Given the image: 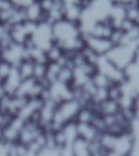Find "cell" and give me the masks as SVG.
Instances as JSON below:
<instances>
[{
  "label": "cell",
  "mask_w": 139,
  "mask_h": 156,
  "mask_svg": "<svg viewBox=\"0 0 139 156\" xmlns=\"http://www.w3.org/2000/svg\"><path fill=\"white\" fill-rule=\"evenodd\" d=\"M32 37L37 47L46 51L53 44L52 25L47 23L38 24Z\"/></svg>",
  "instance_id": "obj_2"
},
{
  "label": "cell",
  "mask_w": 139,
  "mask_h": 156,
  "mask_svg": "<svg viewBox=\"0 0 139 156\" xmlns=\"http://www.w3.org/2000/svg\"><path fill=\"white\" fill-rule=\"evenodd\" d=\"M137 49V47L134 46H113L105 57L116 67L124 71L129 64L134 62Z\"/></svg>",
  "instance_id": "obj_1"
},
{
  "label": "cell",
  "mask_w": 139,
  "mask_h": 156,
  "mask_svg": "<svg viewBox=\"0 0 139 156\" xmlns=\"http://www.w3.org/2000/svg\"><path fill=\"white\" fill-rule=\"evenodd\" d=\"M63 49L59 47L58 45L53 43L52 46L46 51V57L49 62H57L63 55Z\"/></svg>",
  "instance_id": "obj_26"
},
{
  "label": "cell",
  "mask_w": 139,
  "mask_h": 156,
  "mask_svg": "<svg viewBox=\"0 0 139 156\" xmlns=\"http://www.w3.org/2000/svg\"><path fill=\"white\" fill-rule=\"evenodd\" d=\"M12 69V65L7 61L0 60V77L4 80L9 76Z\"/></svg>",
  "instance_id": "obj_29"
},
{
  "label": "cell",
  "mask_w": 139,
  "mask_h": 156,
  "mask_svg": "<svg viewBox=\"0 0 139 156\" xmlns=\"http://www.w3.org/2000/svg\"><path fill=\"white\" fill-rule=\"evenodd\" d=\"M42 13L40 5L37 2H34L29 7L25 9V16H26V20H30L37 23L40 16Z\"/></svg>",
  "instance_id": "obj_20"
},
{
  "label": "cell",
  "mask_w": 139,
  "mask_h": 156,
  "mask_svg": "<svg viewBox=\"0 0 139 156\" xmlns=\"http://www.w3.org/2000/svg\"><path fill=\"white\" fill-rule=\"evenodd\" d=\"M15 8L18 9H26L27 7L35 2V0H11Z\"/></svg>",
  "instance_id": "obj_32"
},
{
  "label": "cell",
  "mask_w": 139,
  "mask_h": 156,
  "mask_svg": "<svg viewBox=\"0 0 139 156\" xmlns=\"http://www.w3.org/2000/svg\"><path fill=\"white\" fill-rule=\"evenodd\" d=\"M37 82V80L34 77L27 80H22L20 85L17 89L16 92L15 96H23V97H27V95L29 94V90L33 87V85Z\"/></svg>",
  "instance_id": "obj_24"
},
{
  "label": "cell",
  "mask_w": 139,
  "mask_h": 156,
  "mask_svg": "<svg viewBox=\"0 0 139 156\" xmlns=\"http://www.w3.org/2000/svg\"><path fill=\"white\" fill-rule=\"evenodd\" d=\"M40 5V7L42 12H49L54 7V2L52 0H40L37 2Z\"/></svg>",
  "instance_id": "obj_36"
},
{
  "label": "cell",
  "mask_w": 139,
  "mask_h": 156,
  "mask_svg": "<svg viewBox=\"0 0 139 156\" xmlns=\"http://www.w3.org/2000/svg\"><path fill=\"white\" fill-rule=\"evenodd\" d=\"M81 108V106L76 100L71 99L61 102L57 107V110L60 113L65 123L75 121L76 117Z\"/></svg>",
  "instance_id": "obj_5"
},
{
  "label": "cell",
  "mask_w": 139,
  "mask_h": 156,
  "mask_svg": "<svg viewBox=\"0 0 139 156\" xmlns=\"http://www.w3.org/2000/svg\"><path fill=\"white\" fill-rule=\"evenodd\" d=\"M120 111V107L118 102L107 98L99 104H96L94 107V112L97 115L104 116L116 115Z\"/></svg>",
  "instance_id": "obj_10"
},
{
  "label": "cell",
  "mask_w": 139,
  "mask_h": 156,
  "mask_svg": "<svg viewBox=\"0 0 139 156\" xmlns=\"http://www.w3.org/2000/svg\"><path fill=\"white\" fill-rule=\"evenodd\" d=\"M8 147L9 144L4 141H0V156H8Z\"/></svg>",
  "instance_id": "obj_41"
},
{
  "label": "cell",
  "mask_w": 139,
  "mask_h": 156,
  "mask_svg": "<svg viewBox=\"0 0 139 156\" xmlns=\"http://www.w3.org/2000/svg\"><path fill=\"white\" fill-rule=\"evenodd\" d=\"M37 156H59V150L57 149H48L44 148L41 151H40Z\"/></svg>",
  "instance_id": "obj_37"
},
{
  "label": "cell",
  "mask_w": 139,
  "mask_h": 156,
  "mask_svg": "<svg viewBox=\"0 0 139 156\" xmlns=\"http://www.w3.org/2000/svg\"><path fill=\"white\" fill-rule=\"evenodd\" d=\"M24 124L25 121L24 119L20 118L19 116H15L12 119V123L10 124V126H12V128H14L15 129H16L17 131L20 132L24 127Z\"/></svg>",
  "instance_id": "obj_34"
},
{
  "label": "cell",
  "mask_w": 139,
  "mask_h": 156,
  "mask_svg": "<svg viewBox=\"0 0 139 156\" xmlns=\"http://www.w3.org/2000/svg\"><path fill=\"white\" fill-rule=\"evenodd\" d=\"M29 55H30V58L34 63H42V64H47L49 63V60L46 57V51H42L38 47L35 46L31 51H29Z\"/></svg>",
  "instance_id": "obj_22"
},
{
  "label": "cell",
  "mask_w": 139,
  "mask_h": 156,
  "mask_svg": "<svg viewBox=\"0 0 139 156\" xmlns=\"http://www.w3.org/2000/svg\"><path fill=\"white\" fill-rule=\"evenodd\" d=\"M133 136L130 131L116 136L114 146L112 151H114L122 156H129L133 149Z\"/></svg>",
  "instance_id": "obj_4"
},
{
  "label": "cell",
  "mask_w": 139,
  "mask_h": 156,
  "mask_svg": "<svg viewBox=\"0 0 139 156\" xmlns=\"http://www.w3.org/2000/svg\"><path fill=\"white\" fill-rule=\"evenodd\" d=\"M122 83H113L108 89H107V95L109 99L114 100L116 102H119L122 94H123V90H122Z\"/></svg>",
  "instance_id": "obj_25"
},
{
  "label": "cell",
  "mask_w": 139,
  "mask_h": 156,
  "mask_svg": "<svg viewBox=\"0 0 139 156\" xmlns=\"http://www.w3.org/2000/svg\"><path fill=\"white\" fill-rule=\"evenodd\" d=\"M63 132L66 136L68 144H72L78 138L77 125L75 121H71L66 123L63 128Z\"/></svg>",
  "instance_id": "obj_18"
},
{
  "label": "cell",
  "mask_w": 139,
  "mask_h": 156,
  "mask_svg": "<svg viewBox=\"0 0 139 156\" xmlns=\"http://www.w3.org/2000/svg\"><path fill=\"white\" fill-rule=\"evenodd\" d=\"M47 65V64H46ZM46 64H42V63H34V74H33V77L38 81L42 78L46 76Z\"/></svg>",
  "instance_id": "obj_28"
},
{
  "label": "cell",
  "mask_w": 139,
  "mask_h": 156,
  "mask_svg": "<svg viewBox=\"0 0 139 156\" xmlns=\"http://www.w3.org/2000/svg\"><path fill=\"white\" fill-rule=\"evenodd\" d=\"M80 52H81V54L84 56V58H85L86 62L97 65V63L98 61V58H100V56L97 53H95L92 49H90L89 46H85L80 51Z\"/></svg>",
  "instance_id": "obj_27"
},
{
  "label": "cell",
  "mask_w": 139,
  "mask_h": 156,
  "mask_svg": "<svg viewBox=\"0 0 139 156\" xmlns=\"http://www.w3.org/2000/svg\"><path fill=\"white\" fill-rule=\"evenodd\" d=\"M98 71L106 75L113 83H123L126 80L123 70L112 64L105 56H100L97 63Z\"/></svg>",
  "instance_id": "obj_3"
},
{
  "label": "cell",
  "mask_w": 139,
  "mask_h": 156,
  "mask_svg": "<svg viewBox=\"0 0 139 156\" xmlns=\"http://www.w3.org/2000/svg\"><path fill=\"white\" fill-rule=\"evenodd\" d=\"M83 10L78 4L65 6L64 10V20L74 24H79Z\"/></svg>",
  "instance_id": "obj_12"
},
{
  "label": "cell",
  "mask_w": 139,
  "mask_h": 156,
  "mask_svg": "<svg viewBox=\"0 0 139 156\" xmlns=\"http://www.w3.org/2000/svg\"><path fill=\"white\" fill-rule=\"evenodd\" d=\"M5 33H7V32L5 31L4 28H3V25H2V23H0V37H1Z\"/></svg>",
  "instance_id": "obj_45"
},
{
  "label": "cell",
  "mask_w": 139,
  "mask_h": 156,
  "mask_svg": "<svg viewBox=\"0 0 139 156\" xmlns=\"http://www.w3.org/2000/svg\"><path fill=\"white\" fill-rule=\"evenodd\" d=\"M77 125L78 137L84 139L89 142L98 140L100 133L95 129L92 124L77 123Z\"/></svg>",
  "instance_id": "obj_11"
},
{
  "label": "cell",
  "mask_w": 139,
  "mask_h": 156,
  "mask_svg": "<svg viewBox=\"0 0 139 156\" xmlns=\"http://www.w3.org/2000/svg\"><path fill=\"white\" fill-rule=\"evenodd\" d=\"M54 2V3H63V0H52Z\"/></svg>",
  "instance_id": "obj_46"
},
{
  "label": "cell",
  "mask_w": 139,
  "mask_h": 156,
  "mask_svg": "<svg viewBox=\"0 0 139 156\" xmlns=\"http://www.w3.org/2000/svg\"><path fill=\"white\" fill-rule=\"evenodd\" d=\"M34 62L32 60H24L22 61L20 64L17 67L19 72L20 76L22 80H27L33 78L34 74Z\"/></svg>",
  "instance_id": "obj_15"
},
{
  "label": "cell",
  "mask_w": 139,
  "mask_h": 156,
  "mask_svg": "<svg viewBox=\"0 0 139 156\" xmlns=\"http://www.w3.org/2000/svg\"><path fill=\"white\" fill-rule=\"evenodd\" d=\"M113 30H114V27L112 26L107 18L102 21L96 22L90 29L88 35L94 37H99V38L110 39Z\"/></svg>",
  "instance_id": "obj_8"
},
{
  "label": "cell",
  "mask_w": 139,
  "mask_h": 156,
  "mask_svg": "<svg viewBox=\"0 0 139 156\" xmlns=\"http://www.w3.org/2000/svg\"><path fill=\"white\" fill-rule=\"evenodd\" d=\"M23 23L14 24L12 26V30L10 32V36H11L12 41L14 43L19 44V45H23L24 41L27 38V37H29L24 31Z\"/></svg>",
  "instance_id": "obj_14"
},
{
  "label": "cell",
  "mask_w": 139,
  "mask_h": 156,
  "mask_svg": "<svg viewBox=\"0 0 139 156\" xmlns=\"http://www.w3.org/2000/svg\"><path fill=\"white\" fill-rule=\"evenodd\" d=\"M90 80L97 89H107V90L113 84V82L107 76L98 71L90 77Z\"/></svg>",
  "instance_id": "obj_16"
},
{
  "label": "cell",
  "mask_w": 139,
  "mask_h": 156,
  "mask_svg": "<svg viewBox=\"0 0 139 156\" xmlns=\"http://www.w3.org/2000/svg\"><path fill=\"white\" fill-rule=\"evenodd\" d=\"M96 115L97 114L89 107H81L76 117L75 122L81 124H91Z\"/></svg>",
  "instance_id": "obj_17"
},
{
  "label": "cell",
  "mask_w": 139,
  "mask_h": 156,
  "mask_svg": "<svg viewBox=\"0 0 139 156\" xmlns=\"http://www.w3.org/2000/svg\"><path fill=\"white\" fill-rule=\"evenodd\" d=\"M134 63L136 64L139 68V48L137 49L136 52H135V55H134Z\"/></svg>",
  "instance_id": "obj_42"
},
{
  "label": "cell",
  "mask_w": 139,
  "mask_h": 156,
  "mask_svg": "<svg viewBox=\"0 0 139 156\" xmlns=\"http://www.w3.org/2000/svg\"><path fill=\"white\" fill-rule=\"evenodd\" d=\"M54 137H55V141L57 148H59V147L64 146L66 144H68L63 130L54 133Z\"/></svg>",
  "instance_id": "obj_31"
},
{
  "label": "cell",
  "mask_w": 139,
  "mask_h": 156,
  "mask_svg": "<svg viewBox=\"0 0 139 156\" xmlns=\"http://www.w3.org/2000/svg\"><path fill=\"white\" fill-rule=\"evenodd\" d=\"M43 90L44 89L42 88V86L37 81L33 85V87L30 89L29 94L27 95V98H40Z\"/></svg>",
  "instance_id": "obj_30"
},
{
  "label": "cell",
  "mask_w": 139,
  "mask_h": 156,
  "mask_svg": "<svg viewBox=\"0 0 139 156\" xmlns=\"http://www.w3.org/2000/svg\"><path fill=\"white\" fill-rule=\"evenodd\" d=\"M2 141V129L0 128V141Z\"/></svg>",
  "instance_id": "obj_47"
},
{
  "label": "cell",
  "mask_w": 139,
  "mask_h": 156,
  "mask_svg": "<svg viewBox=\"0 0 139 156\" xmlns=\"http://www.w3.org/2000/svg\"><path fill=\"white\" fill-rule=\"evenodd\" d=\"M14 8L11 0H0V9L2 11L12 10Z\"/></svg>",
  "instance_id": "obj_40"
},
{
  "label": "cell",
  "mask_w": 139,
  "mask_h": 156,
  "mask_svg": "<svg viewBox=\"0 0 139 156\" xmlns=\"http://www.w3.org/2000/svg\"><path fill=\"white\" fill-rule=\"evenodd\" d=\"M85 40L86 46L92 49L95 53H97L99 56H105L107 52L112 49L113 44L110 39L99 38L92 36H83Z\"/></svg>",
  "instance_id": "obj_6"
},
{
  "label": "cell",
  "mask_w": 139,
  "mask_h": 156,
  "mask_svg": "<svg viewBox=\"0 0 139 156\" xmlns=\"http://www.w3.org/2000/svg\"><path fill=\"white\" fill-rule=\"evenodd\" d=\"M22 80L20 76L17 68L12 67V72L2 82L6 94L10 97H14L17 89L20 85Z\"/></svg>",
  "instance_id": "obj_9"
},
{
  "label": "cell",
  "mask_w": 139,
  "mask_h": 156,
  "mask_svg": "<svg viewBox=\"0 0 139 156\" xmlns=\"http://www.w3.org/2000/svg\"><path fill=\"white\" fill-rule=\"evenodd\" d=\"M107 156H122V155H120L119 154H118L117 152H116V151H107Z\"/></svg>",
  "instance_id": "obj_44"
},
{
  "label": "cell",
  "mask_w": 139,
  "mask_h": 156,
  "mask_svg": "<svg viewBox=\"0 0 139 156\" xmlns=\"http://www.w3.org/2000/svg\"><path fill=\"white\" fill-rule=\"evenodd\" d=\"M14 117L15 116H13L12 115H11L8 112L4 113V114H1V124H0V128L3 129V128L9 126Z\"/></svg>",
  "instance_id": "obj_35"
},
{
  "label": "cell",
  "mask_w": 139,
  "mask_h": 156,
  "mask_svg": "<svg viewBox=\"0 0 139 156\" xmlns=\"http://www.w3.org/2000/svg\"><path fill=\"white\" fill-rule=\"evenodd\" d=\"M20 132L12 126L2 129V141L7 144H15L19 141Z\"/></svg>",
  "instance_id": "obj_19"
},
{
  "label": "cell",
  "mask_w": 139,
  "mask_h": 156,
  "mask_svg": "<svg viewBox=\"0 0 139 156\" xmlns=\"http://www.w3.org/2000/svg\"><path fill=\"white\" fill-rule=\"evenodd\" d=\"M6 95H7V94H6V91H5V89L2 83V84H0V99L5 97Z\"/></svg>",
  "instance_id": "obj_43"
},
{
  "label": "cell",
  "mask_w": 139,
  "mask_h": 156,
  "mask_svg": "<svg viewBox=\"0 0 139 156\" xmlns=\"http://www.w3.org/2000/svg\"><path fill=\"white\" fill-rule=\"evenodd\" d=\"M132 110L134 112L135 119H139V95H137L136 97L134 98Z\"/></svg>",
  "instance_id": "obj_38"
},
{
  "label": "cell",
  "mask_w": 139,
  "mask_h": 156,
  "mask_svg": "<svg viewBox=\"0 0 139 156\" xmlns=\"http://www.w3.org/2000/svg\"><path fill=\"white\" fill-rule=\"evenodd\" d=\"M61 68L62 67L57 62H49L47 63L46 78L51 84L57 81V76L59 73L60 72Z\"/></svg>",
  "instance_id": "obj_21"
},
{
  "label": "cell",
  "mask_w": 139,
  "mask_h": 156,
  "mask_svg": "<svg viewBox=\"0 0 139 156\" xmlns=\"http://www.w3.org/2000/svg\"><path fill=\"white\" fill-rule=\"evenodd\" d=\"M24 52V47L22 45L13 42L9 48L6 49L1 53V59L10 63L12 67L17 68L22 61V55Z\"/></svg>",
  "instance_id": "obj_7"
},
{
  "label": "cell",
  "mask_w": 139,
  "mask_h": 156,
  "mask_svg": "<svg viewBox=\"0 0 139 156\" xmlns=\"http://www.w3.org/2000/svg\"><path fill=\"white\" fill-rule=\"evenodd\" d=\"M74 156H91L90 142L78 137L72 143Z\"/></svg>",
  "instance_id": "obj_13"
},
{
  "label": "cell",
  "mask_w": 139,
  "mask_h": 156,
  "mask_svg": "<svg viewBox=\"0 0 139 156\" xmlns=\"http://www.w3.org/2000/svg\"><path fill=\"white\" fill-rule=\"evenodd\" d=\"M1 12H2V10L0 9V15H1Z\"/></svg>",
  "instance_id": "obj_48"
},
{
  "label": "cell",
  "mask_w": 139,
  "mask_h": 156,
  "mask_svg": "<svg viewBox=\"0 0 139 156\" xmlns=\"http://www.w3.org/2000/svg\"><path fill=\"white\" fill-rule=\"evenodd\" d=\"M41 112L40 111H35L31 114V115L29 116V119L28 120H30V121L34 122L35 124H37L40 126V123H41Z\"/></svg>",
  "instance_id": "obj_39"
},
{
  "label": "cell",
  "mask_w": 139,
  "mask_h": 156,
  "mask_svg": "<svg viewBox=\"0 0 139 156\" xmlns=\"http://www.w3.org/2000/svg\"><path fill=\"white\" fill-rule=\"evenodd\" d=\"M73 80V69L68 68V67H63L61 68L60 72L59 73L57 76V81L64 84V85H70Z\"/></svg>",
  "instance_id": "obj_23"
},
{
  "label": "cell",
  "mask_w": 139,
  "mask_h": 156,
  "mask_svg": "<svg viewBox=\"0 0 139 156\" xmlns=\"http://www.w3.org/2000/svg\"><path fill=\"white\" fill-rule=\"evenodd\" d=\"M58 150L59 156H74L72 144H66L58 148Z\"/></svg>",
  "instance_id": "obj_33"
}]
</instances>
